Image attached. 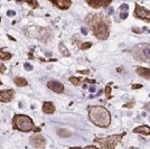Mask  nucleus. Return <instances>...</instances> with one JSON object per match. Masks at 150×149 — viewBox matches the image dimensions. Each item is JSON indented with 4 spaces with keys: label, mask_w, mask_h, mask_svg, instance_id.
<instances>
[{
    "label": "nucleus",
    "mask_w": 150,
    "mask_h": 149,
    "mask_svg": "<svg viewBox=\"0 0 150 149\" xmlns=\"http://www.w3.org/2000/svg\"><path fill=\"white\" fill-rule=\"evenodd\" d=\"M88 116L91 121L98 127L106 128L111 123V116L105 108L100 106H91L88 110Z\"/></svg>",
    "instance_id": "nucleus-1"
},
{
    "label": "nucleus",
    "mask_w": 150,
    "mask_h": 149,
    "mask_svg": "<svg viewBox=\"0 0 150 149\" xmlns=\"http://www.w3.org/2000/svg\"><path fill=\"white\" fill-rule=\"evenodd\" d=\"M13 124L17 130L24 131V132H28L30 130H39L38 128H35L33 120L24 114H16L13 119Z\"/></svg>",
    "instance_id": "nucleus-2"
},
{
    "label": "nucleus",
    "mask_w": 150,
    "mask_h": 149,
    "mask_svg": "<svg viewBox=\"0 0 150 149\" xmlns=\"http://www.w3.org/2000/svg\"><path fill=\"white\" fill-rule=\"evenodd\" d=\"M98 15L93 16V21H88L90 25H92L94 35L100 39H106L109 36V26L104 23V20L102 18H96Z\"/></svg>",
    "instance_id": "nucleus-3"
},
{
    "label": "nucleus",
    "mask_w": 150,
    "mask_h": 149,
    "mask_svg": "<svg viewBox=\"0 0 150 149\" xmlns=\"http://www.w3.org/2000/svg\"><path fill=\"white\" fill-rule=\"evenodd\" d=\"M132 54L134 58L142 62H150V45L149 44H139L132 48Z\"/></svg>",
    "instance_id": "nucleus-4"
},
{
    "label": "nucleus",
    "mask_w": 150,
    "mask_h": 149,
    "mask_svg": "<svg viewBox=\"0 0 150 149\" xmlns=\"http://www.w3.org/2000/svg\"><path fill=\"white\" fill-rule=\"evenodd\" d=\"M123 135H125V133H122V135L109 136V137H106V138H96V139H95V143H100V145H102V146L106 149H114V147L117 146V143L122 139Z\"/></svg>",
    "instance_id": "nucleus-5"
},
{
    "label": "nucleus",
    "mask_w": 150,
    "mask_h": 149,
    "mask_svg": "<svg viewBox=\"0 0 150 149\" xmlns=\"http://www.w3.org/2000/svg\"><path fill=\"white\" fill-rule=\"evenodd\" d=\"M30 143L36 148H44L45 145H46V140L42 135L36 133V135H33L30 137Z\"/></svg>",
    "instance_id": "nucleus-6"
},
{
    "label": "nucleus",
    "mask_w": 150,
    "mask_h": 149,
    "mask_svg": "<svg viewBox=\"0 0 150 149\" xmlns=\"http://www.w3.org/2000/svg\"><path fill=\"white\" fill-rule=\"evenodd\" d=\"M134 15L141 19H148V20H150V11L149 10H147V9L144 8V7L139 6V5L136 6Z\"/></svg>",
    "instance_id": "nucleus-7"
},
{
    "label": "nucleus",
    "mask_w": 150,
    "mask_h": 149,
    "mask_svg": "<svg viewBox=\"0 0 150 149\" xmlns=\"http://www.w3.org/2000/svg\"><path fill=\"white\" fill-rule=\"evenodd\" d=\"M15 95L13 90H6V91H0V101L1 102H9L11 101Z\"/></svg>",
    "instance_id": "nucleus-8"
},
{
    "label": "nucleus",
    "mask_w": 150,
    "mask_h": 149,
    "mask_svg": "<svg viewBox=\"0 0 150 149\" xmlns=\"http://www.w3.org/2000/svg\"><path fill=\"white\" fill-rule=\"evenodd\" d=\"M47 87H50V90H53L54 92H57V93L64 92V85L57 81H50L48 84H47Z\"/></svg>",
    "instance_id": "nucleus-9"
},
{
    "label": "nucleus",
    "mask_w": 150,
    "mask_h": 149,
    "mask_svg": "<svg viewBox=\"0 0 150 149\" xmlns=\"http://www.w3.org/2000/svg\"><path fill=\"white\" fill-rule=\"evenodd\" d=\"M36 36H37L39 39H42V40H47L48 38H50V33L48 29H46V28H39V29H37L36 28Z\"/></svg>",
    "instance_id": "nucleus-10"
},
{
    "label": "nucleus",
    "mask_w": 150,
    "mask_h": 149,
    "mask_svg": "<svg viewBox=\"0 0 150 149\" xmlns=\"http://www.w3.org/2000/svg\"><path fill=\"white\" fill-rule=\"evenodd\" d=\"M137 73L140 76H142L147 80H150V68H146V67H137Z\"/></svg>",
    "instance_id": "nucleus-11"
},
{
    "label": "nucleus",
    "mask_w": 150,
    "mask_h": 149,
    "mask_svg": "<svg viewBox=\"0 0 150 149\" xmlns=\"http://www.w3.org/2000/svg\"><path fill=\"white\" fill-rule=\"evenodd\" d=\"M55 6H57L59 9H62V10H64V9H67L71 5H72V2L71 1H69V0H61V1H54L53 2Z\"/></svg>",
    "instance_id": "nucleus-12"
},
{
    "label": "nucleus",
    "mask_w": 150,
    "mask_h": 149,
    "mask_svg": "<svg viewBox=\"0 0 150 149\" xmlns=\"http://www.w3.org/2000/svg\"><path fill=\"white\" fill-rule=\"evenodd\" d=\"M43 111L45 113H48V114H52L55 112V106L52 102H45L44 106H43Z\"/></svg>",
    "instance_id": "nucleus-13"
},
{
    "label": "nucleus",
    "mask_w": 150,
    "mask_h": 149,
    "mask_svg": "<svg viewBox=\"0 0 150 149\" xmlns=\"http://www.w3.org/2000/svg\"><path fill=\"white\" fill-rule=\"evenodd\" d=\"M136 133H141V135H150V128L148 126H140L134 129Z\"/></svg>",
    "instance_id": "nucleus-14"
},
{
    "label": "nucleus",
    "mask_w": 150,
    "mask_h": 149,
    "mask_svg": "<svg viewBox=\"0 0 150 149\" xmlns=\"http://www.w3.org/2000/svg\"><path fill=\"white\" fill-rule=\"evenodd\" d=\"M88 4L93 8H100L103 6H108L110 4V1H91L90 0V1H88Z\"/></svg>",
    "instance_id": "nucleus-15"
},
{
    "label": "nucleus",
    "mask_w": 150,
    "mask_h": 149,
    "mask_svg": "<svg viewBox=\"0 0 150 149\" xmlns=\"http://www.w3.org/2000/svg\"><path fill=\"white\" fill-rule=\"evenodd\" d=\"M57 135L59 137H62V138H69V137L72 136V133L69 131L65 130V129H58L57 130Z\"/></svg>",
    "instance_id": "nucleus-16"
},
{
    "label": "nucleus",
    "mask_w": 150,
    "mask_h": 149,
    "mask_svg": "<svg viewBox=\"0 0 150 149\" xmlns=\"http://www.w3.org/2000/svg\"><path fill=\"white\" fill-rule=\"evenodd\" d=\"M15 84L17 85V87H26L28 83L26 81L25 79H23V77H16L15 79Z\"/></svg>",
    "instance_id": "nucleus-17"
},
{
    "label": "nucleus",
    "mask_w": 150,
    "mask_h": 149,
    "mask_svg": "<svg viewBox=\"0 0 150 149\" xmlns=\"http://www.w3.org/2000/svg\"><path fill=\"white\" fill-rule=\"evenodd\" d=\"M58 48H59V52H61V54H63L64 56H69L71 54H69V50L65 47V45L63 43L59 44V46H58Z\"/></svg>",
    "instance_id": "nucleus-18"
},
{
    "label": "nucleus",
    "mask_w": 150,
    "mask_h": 149,
    "mask_svg": "<svg viewBox=\"0 0 150 149\" xmlns=\"http://www.w3.org/2000/svg\"><path fill=\"white\" fill-rule=\"evenodd\" d=\"M11 56L13 54H10V53H8V52H4L2 50H0V60H9V58H11Z\"/></svg>",
    "instance_id": "nucleus-19"
},
{
    "label": "nucleus",
    "mask_w": 150,
    "mask_h": 149,
    "mask_svg": "<svg viewBox=\"0 0 150 149\" xmlns=\"http://www.w3.org/2000/svg\"><path fill=\"white\" fill-rule=\"evenodd\" d=\"M69 81H71V83L72 84H74V85H79L80 83H81V80L80 79H77V77H69Z\"/></svg>",
    "instance_id": "nucleus-20"
},
{
    "label": "nucleus",
    "mask_w": 150,
    "mask_h": 149,
    "mask_svg": "<svg viewBox=\"0 0 150 149\" xmlns=\"http://www.w3.org/2000/svg\"><path fill=\"white\" fill-rule=\"evenodd\" d=\"M92 46V43H84L82 45V50H86V48H90Z\"/></svg>",
    "instance_id": "nucleus-21"
},
{
    "label": "nucleus",
    "mask_w": 150,
    "mask_h": 149,
    "mask_svg": "<svg viewBox=\"0 0 150 149\" xmlns=\"http://www.w3.org/2000/svg\"><path fill=\"white\" fill-rule=\"evenodd\" d=\"M127 9H129V6H128L127 4H122V5L120 6V10H122V11H125V13Z\"/></svg>",
    "instance_id": "nucleus-22"
},
{
    "label": "nucleus",
    "mask_w": 150,
    "mask_h": 149,
    "mask_svg": "<svg viewBox=\"0 0 150 149\" xmlns=\"http://www.w3.org/2000/svg\"><path fill=\"white\" fill-rule=\"evenodd\" d=\"M27 4H28V5H29L30 7H33V8H36V7L38 6V2H37V1H33V2H31V1H28Z\"/></svg>",
    "instance_id": "nucleus-23"
},
{
    "label": "nucleus",
    "mask_w": 150,
    "mask_h": 149,
    "mask_svg": "<svg viewBox=\"0 0 150 149\" xmlns=\"http://www.w3.org/2000/svg\"><path fill=\"white\" fill-rule=\"evenodd\" d=\"M24 67H25V70H27V71H31V70H33V66H31L30 64H28V63H26L25 65H24Z\"/></svg>",
    "instance_id": "nucleus-24"
},
{
    "label": "nucleus",
    "mask_w": 150,
    "mask_h": 149,
    "mask_svg": "<svg viewBox=\"0 0 150 149\" xmlns=\"http://www.w3.org/2000/svg\"><path fill=\"white\" fill-rule=\"evenodd\" d=\"M81 31H82V34H83V35H88V28H86V27H82Z\"/></svg>",
    "instance_id": "nucleus-25"
},
{
    "label": "nucleus",
    "mask_w": 150,
    "mask_h": 149,
    "mask_svg": "<svg viewBox=\"0 0 150 149\" xmlns=\"http://www.w3.org/2000/svg\"><path fill=\"white\" fill-rule=\"evenodd\" d=\"M128 17V13H120V18L121 19H125Z\"/></svg>",
    "instance_id": "nucleus-26"
},
{
    "label": "nucleus",
    "mask_w": 150,
    "mask_h": 149,
    "mask_svg": "<svg viewBox=\"0 0 150 149\" xmlns=\"http://www.w3.org/2000/svg\"><path fill=\"white\" fill-rule=\"evenodd\" d=\"M110 91H111V89H110V87H105V94H106V96H108V98L110 96Z\"/></svg>",
    "instance_id": "nucleus-27"
},
{
    "label": "nucleus",
    "mask_w": 150,
    "mask_h": 149,
    "mask_svg": "<svg viewBox=\"0 0 150 149\" xmlns=\"http://www.w3.org/2000/svg\"><path fill=\"white\" fill-rule=\"evenodd\" d=\"M71 149H99L94 146H88V147H85V148H71Z\"/></svg>",
    "instance_id": "nucleus-28"
},
{
    "label": "nucleus",
    "mask_w": 150,
    "mask_h": 149,
    "mask_svg": "<svg viewBox=\"0 0 150 149\" xmlns=\"http://www.w3.org/2000/svg\"><path fill=\"white\" fill-rule=\"evenodd\" d=\"M15 11H13V10H9V11H7V15L9 16V17H13V16H15Z\"/></svg>",
    "instance_id": "nucleus-29"
},
{
    "label": "nucleus",
    "mask_w": 150,
    "mask_h": 149,
    "mask_svg": "<svg viewBox=\"0 0 150 149\" xmlns=\"http://www.w3.org/2000/svg\"><path fill=\"white\" fill-rule=\"evenodd\" d=\"M140 87H142L141 84H134V85L132 87V89H140Z\"/></svg>",
    "instance_id": "nucleus-30"
},
{
    "label": "nucleus",
    "mask_w": 150,
    "mask_h": 149,
    "mask_svg": "<svg viewBox=\"0 0 150 149\" xmlns=\"http://www.w3.org/2000/svg\"><path fill=\"white\" fill-rule=\"evenodd\" d=\"M144 108H146V109H147L148 111H150V102H149V103H147V104L144 106Z\"/></svg>",
    "instance_id": "nucleus-31"
},
{
    "label": "nucleus",
    "mask_w": 150,
    "mask_h": 149,
    "mask_svg": "<svg viewBox=\"0 0 150 149\" xmlns=\"http://www.w3.org/2000/svg\"><path fill=\"white\" fill-rule=\"evenodd\" d=\"M90 92L94 93V92H95V87H90Z\"/></svg>",
    "instance_id": "nucleus-32"
},
{
    "label": "nucleus",
    "mask_w": 150,
    "mask_h": 149,
    "mask_svg": "<svg viewBox=\"0 0 150 149\" xmlns=\"http://www.w3.org/2000/svg\"><path fill=\"white\" fill-rule=\"evenodd\" d=\"M5 71H6V67H5V66H1V67H0V72H1V73H4Z\"/></svg>",
    "instance_id": "nucleus-33"
},
{
    "label": "nucleus",
    "mask_w": 150,
    "mask_h": 149,
    "mask_svg": "<svg viewBox=\"0 0 150 149\" xmlns=\"http://www.w3.org/2000/svg\"><path fill=\"white\" fill-rule=\"evenodd\" d=\"M113 13H114V10H113V8H109V13H110V15H112Z\"/></svg>",
    "instance_id": "nucleus-34"
},
{
    "label": "nucleus",
    "mask_w": 150,
    "mask_h": 149,
    "mask_svg": "<svg viewBox=\"0 0 150 149\" xmlns=\"http://www.w3.org/2000/svg\"><path fill=\"white\" fill-rule=\"evenodd\" d=\"M0 84H1V81H0Z\"/></svg>",
    "instance_id": "nucleus-35"
}]
</instances>
